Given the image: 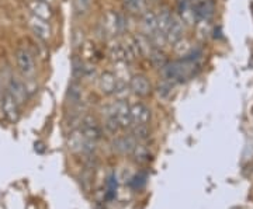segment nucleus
Segmentation results:
<instances>
[{
	"mask_svg": "<svg viewBox=\"0 0 253 209\" xmlns=\"http://www.w3.org/2000/svg\"><path fill=\"white\" fill-rule=\"evenodd\" d=\"M201 56L203 52L200 49H193L190 54L182 56L177 61H169L168 65L163 67V76L165 80L170 83H183L186 80H190L191 77L198 75L201 70Z\"/></svg>",
	"mask_w": 253,
	"mask_h": 209,
	"instance_id": "nucleus-1",
	"label": "nucleus"
},
{
	"mask_svg": "<svg viewBox=\"0 0 253 209\" xmlns=\"http://www.w3.org/2000/svg\"><path fill=\"white\" fill-rule=\"evenodd\" d=\"M81 132L87 141L92 142H99L103 136V131L99 121L93 117V115H86L83 117L81 121V126H79Z\"/></svg>",
	"mask_w": 253,
	"mask_h": 209,
	"instance_id": "nucleus-2",
	"label": "nucleus"
},
{
	"mask_svg": "<svg viewBox=\"0 0 253 209\" xmlns=\"http://www.w3.org/2000/svg\"><path fill=\"white\" fill-rule=\"evenodd\" d=\"M16 62L23 76L31 77L35 73L34 58L25 48H19L16 51Z\"/></svg>",
	"mask_w": 253,
	"mask_h": 209,
	"instance_id": "nucleus-3",
	"label": "nucleus"
},
{
	"mask_svg": "<svg viewBox=\"0 0 253 209\" xmlns=\"http://www.w3.org/2000/svg\"><path fill=\"white\" fill-rule=\"evenodd\" d=\"M1 110L4 117L10 122H17L20 118V103L14 99L12 93L9 90H6L3 101H1Z\"/></svg>",
	"mask_w": 253,
	"mask_h": 209,
	"instance_id": "nucleus-4",
	"label": "nucleus"
},
{
	"mask_svg": "<svg viewBox=\"0 0 253 209\" xmlns=\"http://www.w3.org/2000/svg\"><path fill=\"white\" fill-rule=\"evenodd\" d=\"M197 21L208 22L215 14V0H200L193 4Z\"/></svg>",
	"mask_w": 253,
	"mask_h": 209,
	"instance_id": "nucleus-5",
	"label": "nucleus"
},
{
	"mask_svg": "<svg viewBox=\"0 0 253 209\" xmlns=\"http://www.w3.org/2000/svg\"><path fill=\"white\" fill-rule=\"evenodd\" d=\"M111 112L117 118V121L120 122L121 128H128L131 126V107L128 105V103L124 100L117 101L114 105L111 107Z\"/></svg>",
	"mask_w": 253,
	"mask_h": 209,
	"instance_id": "nucleus-6",
	"label": "nucleus"
},
{
	"mask_svg": "<svg viewBox=\"0 0 253 209\" xmlns=\"http://www.w3.org/2000/svg\"><path fill=\"white\" fill-rule=\"evenodd\" d=\"M129 90L138 97H147L152 90V86H150V82L147 76L134 75L129 79Z\"/></svg>",
	"mask_w": 253,
	"mask_h": 209,
	"instance_id": "nucleus-7",
	"label": "nucleus"
},
{
	"mask_svg": "<svg viewBox=\"0 0 253 209\" xmlns=\"http://www.w3.org/2000/svg\"><path fill=\"white\" fill-rule=\"evenodd\" d=\"M183 20L173 16L172 20L169 22V27H168V30H166V33H165V40H166L168 42H170V44H177V42L182 41V38H183Z\"/></svg>",
	"mask_w": 253,
	"mask_h": 209,
	"instance_id": "nucleus-8",
	"label": "nucleus"
},
{
	"mask_svg": "<svg viewBox=\"0 0 253 209\" xmlns=\"http://www.w3.org/2000/svg\"><path fill=\"white\" fill-rule=\"evenodd\" d=\"M131 121L134 125H148L150 121V110L142 103L131 105Z\"/></svg>",
	"mask_w": 253,
	"mask_h": 209,
	"instance_id": "nucleus-9",
	"label": "nucleus"
},
{
	"mask_svg": "<svg viewBox=\"0 0 253 209\" xmlns=\"http://www.w3.org/2000/svg\"><path fill=\"white\" fill-rule=\"evenodd\" d=\"M137 139L132 135H123L115 138L113 142V149L117 153L121 154H131L134 152L135 146H137Z\"/></svg>",
	"mask_w": 253,
	"mask_h": 209,
	"instance_id": "nucleus-10",
	"label": "nucleus"
},
{
	"mask_svg": "<svg viewBox=\"0 0 253 209\" xmlns=\"http://www.w3.org/2000/svg\"><path fill=\"white\" fill-rule=\"evenodd\" d=\"M118 84V77L113 72H103L99 77V88L105 96L114 94Z\"/></svg>",
	"mask_w": 253,
	"mask_h": 209,
	"instance_id": "nucleus-11",
	"label": "nucleus"
},
{
	"mask_svg": "<svg viewBox=\"0 0 253 209\" xmlns=\"http://www.w3.org/2000/svg\"><path fill=\"white\" fill-rule=\"evenodd\" d=\"M30 27L33 30V33L42 41H46L49 37H51V25L48 20H44V19H40L37 16H33L30 19Z\"/></svg>",
	"mask_w": 253,
	"mask_h": 209,
	"instance_id": "nucleus-12",
	"label": "nucleus"
},
{
	"mask_svg": "<svg viewBox=\"0 0 253 209\" xmlns=\"http://www.w3.org/2000/svg\"><path fill=\"white\" fill-rule=\"evenodd\" d=\"M141 25L144 33L148 37H152L158 33V14L155 11L148 10L144 13L142 20H141Z\"/></svg>",
	"mask_w": 253,
	"mask_h": 209,
	"instance_id": "nucleus-13",
	"label": "nucleus"
},
{
	"mask_svg": "<svg viewBox=\"0 0 253 209\" xmlns=\"http://www.w3.org/2000/svg\"><path fill=\"white\" fill-rule=\"evenodd\" d=\"M30 10L33 11V14L44 19V20H49L54 16V11L51 9V4H48L45 1L41 0H31L30 1Z\"/></svg>",
	"mask_w": 253,
	"mask_h": 209,
	"instance_id": "nucleus-14",
	"label": "nucleus"
},
{
	"mask_svg": "<svg viewBox=\"0 0 253 209\" xmlns=\"http://www.w3.org/2000/svg\"><path fill=\"white\" fill-rule=\"evenodd\" d=\"M7 90L12 93L13 96H14V99L17 100L20 104L27 100V88L24 86L23 82H20L19 79L13 77L12 80H10V83H9V88Z\"/></svg>",
	"mask_w": 253,
	"mask_h": 209,
	"instance_id": "nucleus-15",
	"label": "nucleus"
},
{
	"mask_svg": "<svg viewBox=\"0 0 253 209\" xmlns=\"http://www.w3.org/2000/svg\"><path fill=\"white\" fill-rule=\"evenodd\" d=\"M131 154H132L134 162L138 163V165H147L152 160V154H150L149 149L145 145H137L134 152Z\"/></svg>",
	"mask_w": 253,
	"mask_h": 209,
	"instance_id": "nucleus-16",
	"label": "nucleus"
},
{
	"mask_svg": "<svg viewBox=\"0 0 253 209\" xmlns=\"http://www.w3.org/2000/svg\"><path fill=\"white\" fill-rule=\"evenodd\" d=\"M149 59L150 62H152V65L155 67H158V69H163V67L168 65V62H169L166 54H165L163 51H161V49H158V48H155V49L150 52Z\"/></svg>",
	"mask_w": 253,
	"mask_h": 209,
	"instance_id": "nucleus-17",
	"label": "nucleus"
},
{
	"mask_svg": "<svg viewBox=\"0 0 253 209\" xmlns=\"http://www.w3.org/2000/svg\"><path fill=\"white\" fill-rule=\"evenodd\" d=\"M66 97L69 100L70 104H79L82 100V90L81 86H79V82L78 80H73L69 84V88H68V94Z\"/></svg>",
	"mask_w": 253,
	"mask_h": 209,
	"instance_id": "nucleus-18",
	"label": "nucleus"
},
{
	"mask_svg": "<svg viewBox=\"0 0 253 209\" xmlns=\"http://www.w3.org/2000/svg\"><path fill=\"white\" fill-rule=\"evenodd\" d=\"M172 14L169 10H163L161 11V14L158 16V33L162 37H165V33L169 27V22L172 20Z\"/></svg>",
	"mask_w": 253,
	"mask_h": 209,
	"instance_id": "nucleus-19",
	"label": "nucleus"
},
{
	"mask_svg": "<svg viewBox=\"0 0 253 209\" xmlns=\"http://www.w3.org/2000/svg\"><path fill=\"white\" fill-rule=\"evenodd\" d=\"M84 63L82 62V59L79 56H73L72 59V76H73V80H79L82 77L84 76Z\"/></svg>",
	"mask_w": 253,
	"mask_h": 209,
	"instance_id": "nucleus-20",
	"label": "nucleus"
},
{
	"mask_svg": "<svg viewBox=\"0 0 253 209\" xmlns=\"http://www.w3.org/2000/svg\"><path fill=\"white\" fill-rule=\"evenodd\" d=\"M105 129H107V132L113 133V135H115V133H118L123 128H121V125H120V122L117 121V118H115L114 115H113V112L110 111L108 112V115H107V120H105Z\"/></svg>",
	"mask_w": 253,
	"mask_h": 209,
	"instance_id": "nucleus-21",
	"label": "nucleus"
},
{
	"mask_svg": "<svg viewBox=\"0 0 253 209\" xmlns=\"http://www.w3.org/2000/svg\"><path fill=\"white\" fill-rule=\"evenodd\" d=\"M123 4L126 10L131 13H138L144 9L145 0H123Z\"/></svg>",
	"mask_w": 253,
	"mask_h": 209,
	"instance_id": "nucleus-22",
	"label": "nucleus"
},
{
	"mask_svg": "<svg viewBox=\"0 0 253 209\" xmlns=\"http://www.w3.org/2000/svg\"><path fill=\"white\" fill-rule=\"evenodd\" d=\"M115 191H117V178H115L114 174L108 177L107 180V192H105V198L108 201L115 198Z\"/></svg>",
	"mask_w": 253,
	"mask_h": 209,
	"instance_id": "nucleus-23",
	"label": "nucleus"
},
{
	"mask_svg": "<svg viewBox=\"0 0 253 209\" xmlns=\"http://www.w3.org/2000/svg\"><path fill=\"white\" fill-rule=\"evenodd\" d=\"M135 139H147L149 136V131H148V125H134V129L131 133Z\"/></svg>",
	"mask_w": 253,
	"mask_h": 209,
	"instance_id": "nucleus-24",
	"label": "nucleus"
},
{
	"mask_svg": "<svg viewBox=\"0 0 253 209\" xmlns=\"http://www.w3.org/2000/svg\"><path fill=\"white\" fill-rule=\"evenodd\" d=\"M147 184V173H138L129 180V186L134 189H139Z\"/></svg>",
	"mask_w": 253,
	"mask_h": 209,
	"instance_id": "nucleus-25",
	"label": "nucleus"
},
{
	"mask_svg": "<svg viewBox=\"0 0 253 209\" xmlns=\"http://www.w3.org/2000/svg\"><path fill=\"white\" fill-rule=\"evenodd\" d=\"M172 88L173 83L165 80L163 83H161V84L158 86V96H159L161 99H168V97L172 94Z\"/></svg>",
	"mask_w": 253,
	"mask_h": 209,
	"instance_id": "nucleus-26",
	"label": "nucleus"
},
{
	"mask_svg": "<svg viewBox=\"0 0 253 209\" xmlns=\"http://www.w3.org/2000/svg\"><path fill=\"white\" fill-rule=\"evenodd\" d=\"M90 6V0H76V10L79 13H84Z\"/></svg>",
	"mask_w": 253,
	"mask_h": 209,
	"instance_id": "nucleus-27",
	"label": "nucleus"
},
{
	"mask_svg": "<svg viewBox=\"0 0 253 209\" xmlns=\"http://www.w3.org/2000/svg\"><path fill=\"white\" fill-rule=\"evenodd\" d=\"M41 1H45V3H48V4H51V3H52V0H41Z\"/></svg>",
	"mask_w": 253,
	"mask_h": 209,
	"instance_id": "nucleus-28",
	"label": "nucleus"
}]
</instances>
